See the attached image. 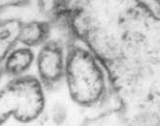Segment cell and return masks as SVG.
<instances>
[{
	"instance_id": "1",
	"label": "cell",
	"mask_w": 160,
	"mask_h": 126,
	"mask_svg": "<svg viewBox=\"0 0 160 126\" xmlns=\"http://www.w3.org/2000/svg\"><path fill=\"white\" fill-rule=\"evenodd\" d=\"M64 81L72 101L83 108L99 104L107 93V78L101 61L82 43L67 47Z\"/></svg>"
},
{
	"instance_id": "6",
	"label": "cell",
	"mask_w": 160,
	"mask_h": 126,
	"mask_svg": "<svg viewBox=\"0 0 160 126\" xmlns=\"http://www.w3.org/2000/svg\"><path fill=\"white\" fill-rule=\"evenodd\" d=\"M22 20L19 18L0 19V64L9 52L19 45L18 38Z\"/></svg>"
},
{
	"instance_id": "5",
	"label": "cell",
	"mask_w": 160,
	"mask_h": 126,
	"mask_svg": "<svg viewBox=\"0 0 160 126\" xmlns=\"http://www.w3.org/2000/svg\"><path fill=\"white\" fill-rule=\"evenodd\" d=\"M50 35L51 24L46 20L22 21L18 43L30 48L40 47L49 39Z\"/></svg>"
},
{
	"instance_id": "2",
	"label": "cell",
	"mask_w": 160,
	"mask_h": 126,
	"mask_svg": "<svg viewBox=\"0 0 160 126\" xmlns=\"http://www.w3.org/2000/svg\"><path fill=\"white\" fill-rule=\"evenodd\" d=\"M46 106L45 89L38 77L12 78L0 89V126L13 118L21 123L37 120Z\"/></svg>"
},
{
	"instance_id": "9",
	"label": "cell",
	"mask_w": 160,
	"mask_h": 126,
	"mask_svg": "<svg viewBox=\"0 0 160 126\" xmlns=\"http://www.w3.org/2000/svg\"><path fill=\"white\" fill-rule=\"evenodd\" d=\"M31 0H0V13L13 8L25 7Z\"/></svg>"
},
{
	"instance_id": "3",
	"label": "cell",
	"mask_w": 160,
	"mask_h": 126,
	"mask_svg": "<svg viewBox=\"0 0 160 126\" xmlns=\"http://www.w3.org/2000/svg\"><path fill=\"white\" fill-rule=\"evenodd\" d=\"M66 52L59 41L48 39L36 56L38 78L45 90H53L64 80Z\"/></svg>"
},
{
	"instance_id": "4",
	"label": "cell",
	"mask_w": 160,
	"mask_h": 126,
	"mask_svg": "<svg viewBox=\"0 0 160 126\" xmlns=\"http://www.w3.org/2000/svg\"><path fill=\"white\" fill-rule=\"evenodd\" d=\"M36 62V55L32 48L27 46H16L5 57L2 63L3 73L12 77L26 75Z\"/></svg>"
},
{
	"instance_id": "8",
	"label": "cell",
	"mask_w": 160,
	"mask_h": 126,
	"mask_svg": "<svg viewBox=\"0 0 160 126\" xmlns=\"http://www.w3.org/2000/svg\"><path fill=\"white\" fill-rule=\"evenodd\" d=\"M150 17L160 20V0H133Z\"/></svg>"
},
{
	"instance_id": "10",
	"label": "cell",
	"mask_w": 160,
	"mask_h": 126,
	"mask_svg": "<svg viewBox=\"0 0 160 126\" xmlns=\"http://www.w3.org/2000/svg\"><path fill=\"white\" fill-rule=\"evenodd\" d=\"M3 75H4V73H3V69H2V65L0 64V80H1Z\"/></svg>"
},
{
	"instance_id": "7",
	"label": "cell",
	"mask_w": 160,
	"mask_h": 126,
	"mask_svg": "<svg viewBox=\"0 0 160 126\" xmlns=\"http://www.w3.org/2000/svg\"><path fill=\"white\" fill-rule=\"evenodd\" d=\"M81 126H122V123L115 115L104 114L84 119Z\"/></svg>"
}]
</instances>
